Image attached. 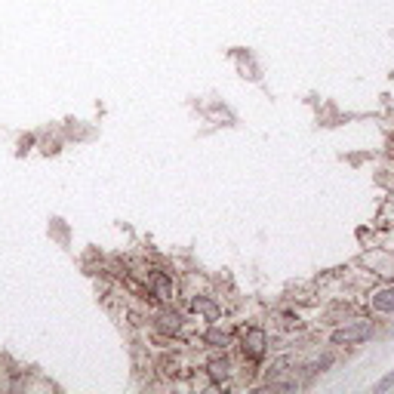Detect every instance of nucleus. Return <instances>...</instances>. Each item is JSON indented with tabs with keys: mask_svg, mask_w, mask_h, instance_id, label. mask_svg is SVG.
I'll list each match as a JSON object with an SVG mask.
<instances>
[{
	"mask_svg": "<svg viewBox=\"0 0 394 394\" xmlns=\"http://www.w3.org/2000/svg\"><path fill=\"white\" fill-rule=\"evenodd\" d=\"M379 333H382V321H376V317L367 314V312H358V314L345 317V321L333 324L330 330H326V345L336 351L361 348V345L376 339Z\"/></svg>",
	"mask_w": 394,
	"mask_h": 394,
	"instance_id": "f257e3e1",
	"label": "nucleus"
},
{
	"mask_svg": "<svg viewBox=\"0 0 394 394\" xmlns=\"http://www.w3.org/2000/svg\"><path fill=\"white\" fill-rule=\"evenodd\" d=\"M271 345H275V339H271L268 326L250 324V326H240V330H238V342H234V348H238L240 363L262 370V367H265V361H268V354H271Z\"/></svg>",
	"mask_w": 394,
	"mask_h": 394,
	"instance_id": "f03ea898",
	"label": "nucleus"
},
{
	"mask_svg": "<svg viewBox=\"0 0 394 394\" xmlns=\"http://www.w3.org/2000/svg\"><path fill=\"white\" fill-rule=\"evenodd\" d=\"M188 312L176 302H166V305H154L151 314H148V324H151V333L164 336V339H176V342H185V333H188Z\"/></svg>",
	"mask_w": 394,
	"mask_h": 394,
	"instance_id": "7ed1b4c3",
	"label": "nucleus"
},
{
	"mask_svg": "<svg viewBox=\"0 0 394 394\" xmlns=\"http://www.w3.org/2000/svg\"><path fill=\"white\" fill-rule=\"evenodd\" d=\"M358 305H361V312L373 314L382 324L391 321L394 317V277L376 280L370 289H363V293L358 296Z\"/></svg>",
	"mask_w": 394,
	"mask_h": 394,
	"instance_id": "20e7f679",
	"label": "nucleus"
},
{
	"mask_svg": "<svg viewBox=\"0 0 394 394\" xmlns=\"http://www.w3.org/2000/svg\"><path fill=\"white\" fill-rule=\"evenodd\" d=\"M185 312L188 317H197L201 324H215V321H225V305L222 299L203 289V293H194V296H185Z\"/></svg>",
	"mask_w": 394,
	"mask_h": 394,
	"instance_id": "39448f33",
	"label": "nucleus"
},
{
	"mask_svg": "<svg viewBox=\"0 0 394 394\" xmlns=\"http://www.w3.org/2000/svg\"><path fill=\"white\" fill-rule=\"evenodd\" d=\"M194 342H201V348L206 351H231L234 342H238V326L231 324H203V330L194 336Z\"/></svg>",
	"mask_w": 394,
	"mask_h": 394,
	"instance_id": "423d86ee",
	"label": "nucleus"
},
{
	"mask_svg": "<svg viewBox=\"0 0 394 394\" xmlns=\"http://www.w3.org/2000/svg\"><path fill=\"white\" fill-rule=\"evenodd\" d=\"M361 268H367L379 280H388L394 277V252L385 247H367V252L361 256Z\"/></svg>",
	"mask_w": 394,
	"mask_h": 394,
	"instance_id": "0eeeda50",
	"label": "nucleus"
},
{
	"mask_svg": "<svg viewBox=\"0 0 394 394\" xmlns=\"http://www.w3.org/2000/svg\"><path fill=\"white\" fill-rule=\"evenodd\" d=\"M376 225H379V228H394V194L382 201V210L376 215Z\"/></svg>",
	"mask_w": 394,
	"mask_h": 394,
	"instance_id": "6e6552de",
	"label": "nucleus"
},
{
	"mask_svg": "<svg viewBox=\"0 0 394 394\" xmlns=\"http://www.w3.org/2000/svg\"><path fill=\"white\" fill-rule=\"evenodd\" d=\"M391 388H394V370H388L385 376H382L376 385H373V391H376V394H385V391H391Z\"/></svg>",
	"mask_w": 394,
	"mask_h": 394,
	"instance_id": "1a4fd4ad",
	"label": "nucleus"
}]
</instances>
